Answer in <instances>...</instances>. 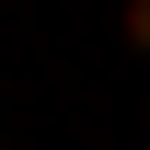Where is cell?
<instances>
[{
  "label": "cell",
  "mask_w": 150,
  "mask_h": 150,
  "mask_svg": "<svg viewBox=\"0 0 150 150\" xmlns=\"http://www.w3.org/2000/svg\"><path fill=\"white\" fill-rule=\"evenodd\" d=\"M115 35H127V46L150 58V0H115Z\"/></svg>",
  "instance_id": "cell-1"
}]
</instances>
